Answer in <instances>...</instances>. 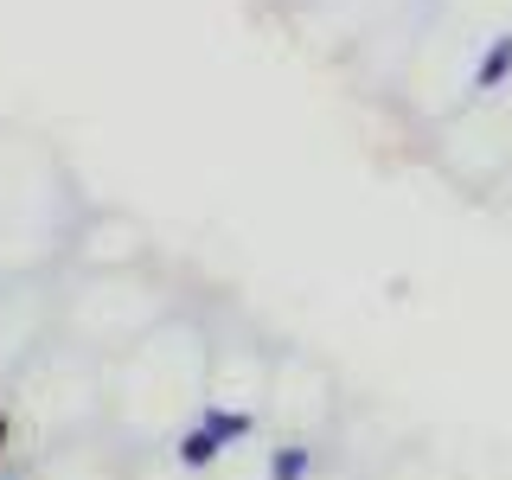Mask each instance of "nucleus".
<instances>
[{
  "instance_id": "obj_1",
  "label": "nucleus",
  "mask_w": 512,
  "mask_h": 480,
  "mask_svg": "<svg viewBox=\"0 0 512 480\" xmlns=\"http://www.w3.org/2000/svg\"><path fill=\"white\" fill-rule=\"evenodd\" d=\"M199 423L212 429L224 448H237V442H250V436H256V416H250V410H237V404H205V410H199Z\"/></svg>"
},
{
  "instance_id": "obj_2",
  "label": "nucleus",
  "mask_w": 512,
  "mask_h": 480,
  "mask_svg": "<svg viewBox=\"0 0 512 480\" xmlns=\"http://www.w3.org/2000/svg\"><path fill=\"white\" fill-rule=\"evenodd\" d=\"M506 77H512V26L487 45V52H480V64H474V90H500Z\"/></svg>"
},
{
  "instance_id": "obj_3",
  "label": "nucleus",
  "mask_w": 512,
  "mask_h": 480,
  "mask_svg": "<svg viewBox=\"0 0 512 480\" xmlns=\"http://www.w3.org/2000/svg\"><path fill=\"white\" fill-rule=\"evenodd\" d=\"M173 455H180V468H192V474H199V468H212V461L224 455V442H218L205 423H192L186 436H180V448H173Z\"/></svg>"
},
{
  "instance_id": "obj_4",
  "label": "nucleus",
  "mask_w": 512,
  "mask_h": 480,
  "mask_svg": "<svg viewBox=\"0 0 512 480\" xmlns=\"http://www.w3.org/2000/svg\"><path fill=\"white\" fill-rule=\"evenodd\" d=\"M308 474H314V448H308V442L269 448V480H308Z\"/></svg>"
},
{
  "instance_id": "obj_5",
  "label": "nucleus",
  "mask_w": 512,
  "mask_h": 480,
  "mask_svg": "<svg viewBox=\"0 0 512 480\" xmlns=\"http://www.w3.org/2000/svg\"><path fill=\"white\" fill-rule=\"evenodd\" d=\"M7 448H13V423L0 416V468H7Z\"/></svg>"
}]
</instances>
